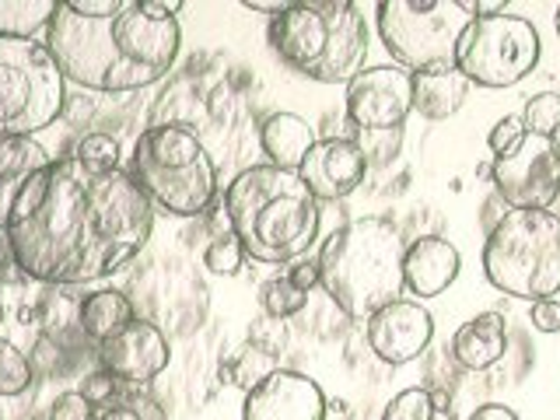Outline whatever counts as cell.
<instances>
[{
	"label": "cell",
	"instance_id": "42",
	"mask_svg": "<svg viewBox=\"0 0 560 420\" xmlns=\"http://www.w3.org/2000/svg\"><path fill=\"white\" fill-rule=\"evenodd\" d=\"M550 148H553V154L560 158V130H557V133L550 137Z\"/></svg>",
	"mask_w": 560,
	"mask_h": 420
},
{
	"label": "cell",
	"instance_id": "31",
	"mask_svg": "<svg viewBox=\"0 0 560 420\" xmlns=\"http://www.w3.org/2000/svg\"><path fill=\"white\" fill-rule=\"evenodd\" d=\"M525 137H529V133H525V127H522V116H504V119L494 122L487 144H490V151H494V158H504V154L518 151Z\"/></svg>",
	"mask_w": 560,
	"mask_h": 420
},
{
	"label": "cell",
	"instance_id": "34",
	"mask_svg": "<svg viewBox=\"0 0 560 420\" xmlns=\"http://www.w3.org/2000/svg\"><path fill=\"white\" fill-rule=\"evenodd\" d=\"M116 378H109L105 372H98V375H92V378H84V385H81V396L92 402V407L98 410V407H105V402H113V393H116Z\"/></svg>",
	"mask_w": 560,
	"mask_h": 420
},
{
	"label": "cell",
	"instance_id": "13",
	"mask_svg": "<svg viewBox=\"0 0 560 420\" xmlns=\"http://www.w3.org/2000/svg\"><path fill=\"white\" fill-rule=\"evenodd\" d=\"M326 413L329 402L319 382L288 368L267 372L242 399V420H326Z\"/></svg>",
	"mask_w": 560,
	"mask_h": 420
},
{
	"label": "cell",
	"instance_id": "22",
	"mask_svg": "<svg viewBox=\"0 0 560 420\" xmlns=\"http://www.w3.org/2000/svg\"><path fill=\"white\" fill-rule=\"evenodd\" d=\"M137 319L133 315V302L122 291H92L81 302L78 308V326L88 340L95 343H105L109 337H116V332L122 326H130Z\"/></svg>",
	"mask_w": 560,
	"mask_h": 420
},
{
	"label": "cell",
	"instance_id": "39",
	"mask_svg": "<svg viewBox=\"0 0 560 420\" xmlns=\"http://www.w3.org/2000/svg\"><path fill=\"white\" fill-rule=\"evenodd\" d=\"M18 273L14 267V253H11V238H8V228H0V277Z\"/></svg>",
	"mask_w": 560,
	"mask_h": 420
},
{
	"label": "cell",
	"instance_id": "5",
	"mask_svg": "<svg viewBox=\"0 0 560 420\" xmlns=\"http://www.w3.org/2000/svg\"><path fill=\"white\" fill-rule=\"evenodd\" d=\"M267 43L298 78L350 84L364 70L368 22L350 0H302L270 18Z\"/></svg>",
	"mask_w": 560,
	"mask_h": 420
},
{
	"label": "cell",
	"instance_id": "32",
	"mask_svg": "<svg viewBox=\"0 0 560 420\" xmlns=\"http://www.w3.org/2000/svg\"><path fill=\"white\" fill-rule=\"evenodd\" d=\"M46 420H95V407L81 393H63L52 399Z\"/></svg>",
	"mask_w": 560,
	"mask_h": 420
},
{
	"label": "cell",
	"instance_id": "21",
	"mask_svg": "<svg viewBox=\"0 0 560 420\" xmlns=\"http://www.w3.org/2000/svg\"><path fill=\"white\" fill-rule=\"evenodd\" d=\"M469 95V81L455 67L420 70L413 74V109L424 119H448L463 109Z\"/></svg>",
	"mask_w": 560,
	"mask_h": 420
},
{
	"label": "cell",
	"instance_id": "19",
	"mask_svg": "<svg viewBox=\"0 0 560 420\" xmlns=\"http://www.w3.org/2000/svg\"><path fill=\"white\" fill-rule=\"evenodd\" d=\"M49 162L52 154L35 137H0V228H8L18 192Z\"/></svg>",
	"mask_w": 560,
	"mask_h": 420
},
{
	"label": "cell",
	"instance_id": "11",
	"mask_svg": "<svg viewBox=\"0 0 560 420\" xmlns=\"http://www.w3.org/2000/svg\"><path fill=\"white\" fill-rule=\"evenodd\" d=\"M347 119L361 133H393L413 113V74L396 63L364 67L347 84Z\"/></svg>",
	"mask_w": 560,
	"mask_h": 420
},
{
	"label": "cell",
	"instance_id": "24",
	"mask_svg": "<svg viewBox=\"0 0 560 420\" xmlns=\"http://www.w3.org/2000/svg\"><path fill=\"white\" fill-rule=\"evenodd\" d=\"M259 305H262V312H267V319L284 323L308 305V294L298 291L288 280V273H280V277H270L267 284L259 288Z\"/></svg>",
	"mask_w": 560,
	"mask_h": 420
},
{
	"label": "cell",
	"instance_id": "6",
	"mask_svg": "<svg viewBox=\"0 0 560 420\" xmlns=\"http://www.w3.org/2000/svg\"><path fill=\"white\" fill-rule=\"evenodd\" d=\"M130 175L172 218H203L218 200V168L197 133L179 122H158L137 137Z\"/></svg>",
	"mask_w": 560,
	"mask_h": 420
},
{
	"label": "cell",
	"instance_id": "40",
	"mask_svg": "<svg viewBox=\"0 0 560 420\" xmlns=\"http://www.w3.org/2000/svg\"><path fill=\"white\" fill-rule=\"evenodd\" d=\"M242 8L245 11H262V14H280V11H284L288 4H284V0H242Z\"/></svg>",
	"mask_w": 560,
	"mask_h": 420
},
{
	"label": "cell",
	"instance_id": "4",
	"mask_svg": "<svg viewBox=\"0 0 560 420\" xmlns=\"http://www.w3.org/2000/svg\"><path fill=\"white\" fill-rule=\"evenodd\" d=\"M402 242L389 218L368 214L337 228L319 249V288L337 302L347 319H368L389 302H399Z\"/></svg>",
	"mask_w": 560,
	"mask_h": 420
},
{
	"label": "cell",
	"instance_id": "37",
	"mask_svg": "<svg viewBox=\"0 0 560 420\" xmlns=\"http://www.w3.org/2000/svg\"><path fill=\"white\" fill-rule=\"evenodd\" d=\"M122 0H67V8L74 14H84V18H102V14H113Z\"/></svg>",
	"mask_w": 560,
	"mask_h": 420
},
{
	"label": "cell",
	"instance_id": "16",
	"mask_svg": "<svg viewBox=\"0 0 560 420\" xmlns=\"http://www.w3.org/2000/svg\"><path fill=\"white\" fill-rule=\"evenodd\" d=\"M364 175H368V158L358 148V140L350 137L315 140L302 168H298V179L308 186V192L319 203L347 200L364 183Z\"/></svg>",
	"mask_w": 560,
	"mask_h": 420
},
{
	"label": "cell",
	"instance_id": "29",
	"mask_svg": "<svg viewBox=\"0 0 560 420\" xmlns=\"http://www.w3.org/2000/svg\"><path fill=\"white\" fill-rule=\"evenodd\" d=\"M382 420H434L431 393L428 389H402L389 399Z\"/></svg>",
	"mask_w": 560,
	"mask_h": 420
},
{
	"label": "cell",
	"instance_id": "9",
	"mask_svg": "<svg viewBox=\"0 0 560 420\" xmlns=\"http://www.w3.org/2000/svg\"><path fill=\"white\" fill-rule=\"evenodd\" d=\"M375 18L389 57L410 74L455 67V49L472 22L459 0H382Z\"/></svg>",
	"mask_w": 560,
	"mask_h": 420
},
{
	"label": "cell",
	"instance_id": "43",
	"mask_svg": "<svg viewBox=\"0 0 560 420\" xmlns=\"http://www.w3.org/2000/svg\"><path fill=\"white\" fill-rule=\"evenodd\" d=\"M553 25H557V35H560V8H557V14H553Z\"/></svg>",
	"mask_w": 560,
	"mask_h": 420
},
{
	"label": "cell",
	"instance_id": "8",
	"mask_svg": "<svg viewBox=\"0 0 560 420\" xmlns=\"http://www.w3.org/2000/svg\"><path fill=\"white\" fill-rule=\"evenodd\" d=\"M63 74L46 43L0 39V137H32L63 113Z\"/></svg>",
	"mask_w": 560,
	"mask_h": 420
},
{
	"label": "cell",
	"instance_id": "14",
	"mask_svg": "<svg viewBox=\"0 0 560 420\" xmlns=\"http://www.w3.org/2000/svg\"><path fill=\"white\" fill-rule=\"evenodd\" d=\"M172 361L168 337L154 323L133 319L122 326L116 337L98 343V364L102 372L116 378L119 385H148L165 372Z\"/></svg>",
	"mask_w": 560,
	"mask_h": 420
},
{
	"label": "cell",
	"instance_id": "12",
	"mask_svg": "<svg viewBox=\"0 0 560 420\" xmlns=\"http://www.w3.org/2000/svg\"><path fill=\"white\" fill-rule=\"evenodd\" d=\"M490 179L508 210H550L560 200V158L550 140L525 137L518 151L494 158Z\"/></svg>",
	"mask_w": 560,
	"mask_h": 420
},
{
	"label": "cell",
	"instance_id": "3",
	"mask_svg": "<svg viewBox=\"0 0 560 420\" xmlns=\"http://www.w3.org/2000/svg\"><path fill=\"white\" fill-rule=\"evenodd\" d=\"M224 218L245 256L284 267L308 256L319 238V200L298 179V172L253 165L224 189Z\"/></svg>",
	"mask_w": 560,
	"mask_h": 420
},
{
	"label": "cell",
	"instance_id": "7",
	"mask_svg": "<svg viewBox=\"0 0 560 420\" xmlns=\"http://www.w3.org/2000/svg\"><path fill=\"white\" fill-rule=\"evenodd\" d=\"M483 273L508 298H553L560 291V214L504 210L483 242Z\"/></svg>",
	"mask_w": 560,
	"mask_h": 420
},
{
	"label": "cell",
	"instance_id": "28",
	"mask_svg": "<svg viewBox=\"0 0 560 420\" xmlns=\"http://www.w3.org/2000/svg\"><path fill=\"white\" fill-rule=\"evenodd\" d=\"M74 158L95 172H113L119 168V144L109 133H84L74 148Z\"/></svg>",
	"mask_w": 560,
	"mask_h": 420
},
{
	"label": "cell",
	"instance_id": "30",
	"mask_svg": "<svg viewBox=\"0 0 560 420\" xmlns=\"http://www.w3.org/2000/svg\"><path fill=\"white\" fill-rule=\"evenodd\" d=\"M95 420H168L162 413V407H154L151 399H140V396H122L105 402V407L95 410Z\"/></svg>",
	"mask_w": 560,
	"mask_h": 420
},
{
	"label": "cell",
	"instance_id": "20",
	"mask_svg": "<svg viewBox=\"0 0 560 420\" xmlns=\"http://www.w3.org/2000/svg\"><path fill=\"white\" fill-rule=\"evenodd\" d=\"M259 144H262V154L270 158L267 165L298 172L315 144V133L308 127V119H302L298 113H273L259 127Z\"/></svg>",
	"mask_w": 560,
	"mask_h": 420
},
{
	"label": "cell",
	"instance_id": "33",
	"mask_svg": "<svg viewBox=\"0 0 560 420\" xmlns=\"http://www.w3.org/2000/svg\"><path fill=\"white\" fill-rule=\"evenodd\" d=\"M288 280L298 288V291H305L312 294V288H319V256H302V259H294L291 262V270H288Z\"/></svg>",
	"mask_w": 560,
	"mask_h": 420
},
{
	"label": "cell",
	"instance_id": "27",
	"mask_svg": "<svg viewBox=\"0 0 560 420\" xmlns=\"http://www.w3.org/2000/svg\"><path fill=\"white\" fill-rule=\"evenodd\" d=\"M203 267L210 273H218V277H235L242 267H245V249H242V242L232 235V232H224V235H214V242L203 249Z\"/></svg>",
	"mask_w": 560,
	"mask_h": 420
},
{
	"label": "cell",
	"instance_id": "35",
	"mask_svg": "<svg viewBox=\"0 0 560 420\" xmlns=\"http://www.w3.org/2000/svg\"><path fill=\"white\" fill-rule=\"evenodd\" d=\"M529 323L539 332H560V298H542V302H533Z\"/></svg>",
	"mask_w": 560,
	"mask_h": 420
},
{
	"label": "cell",
	"instance_id": "23",
	"mask_svg": "<svg viewBox=\"0 0 560 420\" xmlns=\"http://www.w3.org/2000/svg\"><path fill=\"white\" fill-rule=\"evenodd\" d=\"M57 0H0V39H35L49 28Z\"/></svg>",
	"mask_w": 560,
	"mask_h": 420
},
{
	"label": "cell",
	"instance_id": "17",
	"mask_svg": "<svg viewBox=\"0 0 560 420\" xmlns=\"http://www.w3.org/2000/svg\"><path fill=\"white\" fill-rule=\"evenodd\" d=\"M459 267H463V256L448 238L420 235L407 245V253H402V284L424 302V298L445 294L452 280L459 277Z\"/></svg>",
	"mask_w": 560,
	"mask_h": 420
},
{
	"label": "cell",
	"instance_id": "36",
	"mask_svg": "<svg viewBox=\"0 0 560 420\" xmlns=\"http://www.w3.org/2000/svg\"><path fill=\"white\" fill-rule=\"evenodd\" d=\"M140 11H144L151 22H175V14L183 11V0H140Z\"/></svg>",
	"mask_w": 560,
	"mask_h": 420
},
{
	"label": "cell",
	"instance_id": "38",
	"mask_svg": "<svg viewBox=\"0 0 560 420\" xmlns=\"http://www.w3.org/2000/svg\"><path fill=\"white\" fill-rule=\"evenodd\" d=\"M459 8L469 18H498L508 11V0H459Z\"/></svg>",
	"mask_w": 560,
	"mask_h": 420
},
{
	"label": "cell",
	"instance_id": "15",
	"mask_svg": "<svg viewBox=\"0 0 560 420\" xmlns=\"http://www.w3.org/2000/svg\"><path fill=\"white\" fill-rule=\"evenodd\" d=\"M364 337L378 361L399 368V364L417 361L428 350V343L434 337V319L420 302L399 298V302H389L375 315H368Z\"/></svg>",
	"mask_w": 560,
	"mask_h": 420
},
{
	"label": "cell",
	"instance_id": "18",
	"mask_svg": "<svg viewBox=\"0 0 560 420\" xmlns=\"http://www.w3.org/2000/svg\"><path fill=\"white\" fill-rule=\"evenodd\" d=\"M508 350V323L501 312H480L463 323L452 337V358L466 372H487L494 368Z\"/></svg>",
	"mask_w": 560,
	"mask_h": 420
},
{
	"label": "cell",
	"instance_id": "1",
	"mask_svg": "<svg viewBox=\"0 0 560 420\" xmlns=\"http://www.w3.org/2000/svg\"><path fill=\"white\" fill-rule=\"evenodd\" d=\"M154 203L130 172H95L74 154L52 158L18 192L8 238L14 267L39 284H92L144 249Z\"/></svg>",
	"mask_w": 560,
	"mask_h": 420
},
{
	"label": "cell",
	"instance_id": "10",
	"mask_svg": "<svg viewBox=\"0 0 560 420\" xmlns=\"http://www.w3.org/2000/svg\"><path fill=\"white\" fill-rule=\"evenodd\" d=\"M536 63L539 32L518 14L472 18L455 49V70L480 88H512L529 78Z\"/></svg>",
	"mask_w": 560,
	"mask_h": 420
},
{
	"label": "cell",
	"instance_id": "44",
	"mask_svg": "<svg viewBox=\"0 0 560 420\" xmlns=\"http://www.w3.org/2000/svg\"><path fill=\"white\" fill-rule=\"evenodd\" d=\"M0 323H4V302H0Z\"/></svg>",
	"mask_w": 560,
	"mask_h": 420
},
{
	"label": "cell",
	"instance_id": "2",
	"mask_svg": "<svg viewBox=\"0 0 560 420\" xmlns=\"http://www.w3.org/2000/svg\"><path fill=\"white\" fill-rule=\"evenodd\" d=\"M179 25L151 22L140 0H122L113 14L84 18L57 0L46 28V49L57 60L63 81L88 92H140L162 81L179 57Z\"/></svg>",
	"mask_w": 560,
	"mask_h": 420
},
{
	"label": "cell",
	"instance_id": "41",
	"mask_svg": "<svg viewBox=\"0 0 560 420\" xmlns=\"http://www.w3.org/2000/svg\"><path fill=\"white\" fill-rule=\"evenodd\" d=\"M431 393V407H434V413H448L452 410V396L448 393H442V389H428Z\"/></svg>",
	"mask_w": 560,
	"mask_h": 420
},
{
	"label": "cell",
	"instance_id": "26",
	"mask_svg": "<svg viewBox=\"0 0 560 420\" xmlns=\"http://www.w3.org/2000/svg\"><path fill=\"white\" fill-rule=\"evenodd\" d=\"M522 127L529 137L550 140L560 130V95L557 92H539L525 102L522 109Z\"/></svg>",
	"mask_w": 560,
	"mask_h": 420
},
{
	"label": "cell",
	"instance_id": "25",
	"mask_svg": "<svg viewBox=\"0 0 560 420\" xmlns=\"http://www.w3.org/2000/svg\"><path fill=\"white\" fill-rule=\"evenodd\" d=\"M32 385V361L25 350H18L11 340L0 337V399H14L28 393Z\"/></svg>",
	"mask_w": 560,
	"mask_h": 420
}]
</instances>
